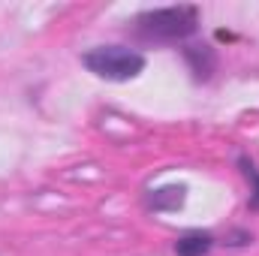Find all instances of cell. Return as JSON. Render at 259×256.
Instances as JSON below:
<instances>
[{"label": "cell", "mask_w": 259, "mask_h": 256, "mask_svg": "<svg viewBox=\"0 0 259 256\" xmlns=\"http://www.w3.org/2000/svg\"><path fill=\"white\" fill-rule=\"evenodd\" d=\"M202 12L193 3L148 9L133 18V36L142 42H184L199 30Z\"/></svg>", "instance_id": "obj_1"}, {"label": "cell", "mask_w": 259, "mask_h": 256, "mask_svg": "<svg viewBox=\"0 0 259 256\" xmlns=\"http://www.w3.org/2000/svg\"><path fill=\"white\" fill-rule=\"evenodd\" d=\"M81 64L91 75L106 81H133L145 72V55L127 46H97L81 55Z\"/></svg>", "instance_id": "obj_2"}, {"label": "cell", "mask_w": 259, "mask_h": 256, "mask_svg": "<svg viewBox=\"0 0 259 256\" xmlns=\"http://www.w3.org/2000/svg\"><path fill=\"white\" fill-rule=\"evenodd\" d=\"M181 55H184V61L190 66V72H193V81H211V75L217 72V64H220L214 46H208V42L184 46Z\"/></svg>", "instance_id": "obj_3"}, {"label": "cell", "mask_w": 259, "mask_h": 256, "mask_svg": "<svg viewBox=\"0 0 259 256\" xmlns=\"http://www.w3.org/2000/svg\"><path fill=\"white\" fill-rule=\"evenodd\" d=\"M187 202V184H166V187H157V190L148 193L145 205L154 211V214H172V211H181Z\"/></svg>", "instance_id": "obj_4"}, {"label": "cell", "mask_w": 259, "mask_h": 256, "mask_svg": "<svg viewBox=\"0 0 259 256\" xmlns=\"http://www.w3.org/2000/svg\"><path fill=\"white\" fill-rule=\"evenodd\" d=\"M214 235L205 229H190L175 241V256H208L214 247Z\"/></svg>", "instance_id": "obj_5"}, {"label": "cell", "mask_w": 259, "mask_h": 256, "mask_svg": "<svg viewBox=\"0 0 259 256\" xmlns=\"http://www.w3.org/2000/svg\"><path fill=\"white\" fill-rule=\"evenodd\" d=\"M238 169H241V175L250 181V199H247V208H250V211H259V166L247 157V154H241V157H238Z\"/></svg>", "instance_id": "obj_6"}, {"label": "cell", "mask_w": 259, "mask_h": 256, "mask_svg": "<svg viewBox=\"0 0 259 256\" xmlns=\"http://www.w3.org/2000/svg\"><path fill=\"white\" fill-rule=\"evenodd\" d=\"M247 244H253V232L247 229H232L226 235V247H247Z\"/></svg>", "instance_id": "obj_7"}]
</instances>
